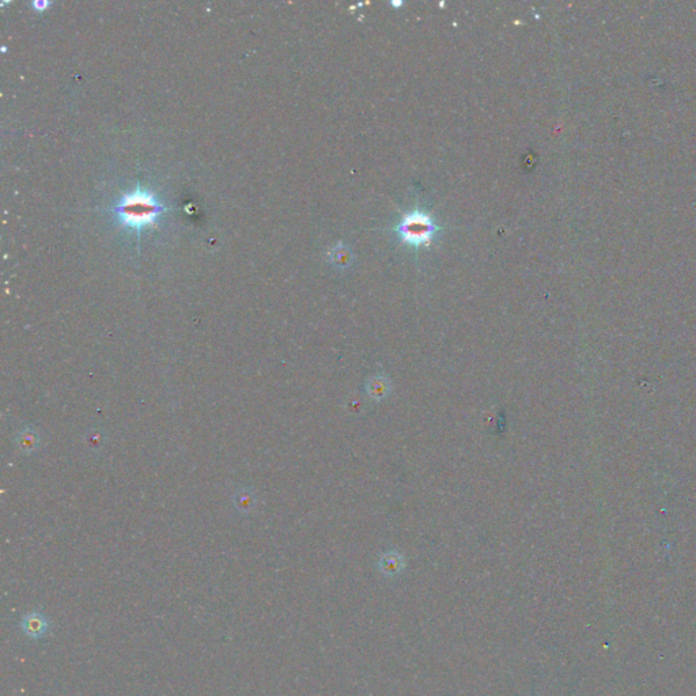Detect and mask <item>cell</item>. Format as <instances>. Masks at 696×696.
Segmentation results:
<instances>
[{"label": "cell", "instance_id": "1", "mask_svg": "<svg viewBox=\"0 0 696 696\" xmlns=\"http://www.w3.org/2000/svg\"><path fill=\"white\" fill-rule=\"evenodd\" d=\"M166 210L168 208L158 202L151 192L142 188V185H137L134 192L123 195L120 202L113 207V212L118 222L136 230L137 238L143 228L156 226L158 215Z\"/></svg>", "mask_w": 696, "mask_h": 696}, {"label": "cell", "instance_id": "2", "mask_svg": "<svg viewBox=\"0 0 696 696\" xmlns=\"http://www.w3.org/2000/svg\"><path fill=\"white\" fill-rule=\"evenodd\" d=\"M393 231L399 234L403 244L419 247H428L441 228L435 225L432 218L426 212L415 210L411 214L404 215L402 222L393 228Z\"/></svg>", "mask_w": 696, "mask_h": 696}, {"label": "cell", "instance_id": "3", "mask_svg": "<svg viewBox=\"0 0 696 696\" xmlns=\"http://www.w3.org/2000/svg\"><path fill=\"white\" fill-rule=\"evenodd\" d=\"M21 629L22 632L32 638V639H40L46 634L49 629V620L41 612L33 610L26 613L21 620Z\"/></svg>", "mask_w": 696, "mask_h": 696}, {"label": "cell", "instance_id": "4", "mask_svg": "<svg viewBox=\"0 0 696 696\" xmlns=\"http://www.w3.org/2000/svg\"><path fill=\"white\" fill-rule=\"evenodd\" d=\"M390 392H392V383L386 376L377 374L370 377L366 382V393L370 399L376 402L385 400L386 397H389Z\"/></svg>", "mask_w": 696, "mask_h": 696}, {"label": "cell", "instance_id": "5", "mask_svg": "<svg viewBox=\"0 0 696 696\" xmlns=\"http://www.w3.org/2000/svg\"><path fill=\"white\" fill-rule=\"evenodd\" d=\"M403 567H404V558L396 551L386 552L380 561V568L386 575L399 574Z\"/></svg>", "mask_w": 696, "mask_h": 696}, {"label": "cell", "instance_id": "6", "mask_svg": "<svg viewBox=\"0 0 696 696\" xmlns=\"http://www.w3.org/2000/svg\"><path fill=\"white\" fill-rule=\"evenodd\" d=\"M334 263L337 264L339 267H347L353 263V256H351V252L346 247H343V245H339V247L335 249L334 252Z\"/></svg>", "mask_w": 696, "mask_h": 696}, {"label": "cell", "instance_id": "7", "mask_svg": "<svg viewBox=\"0 0 696 696\" xmlns=\"http://www.w3.org/2000/svg\"><path fill=\"white\" fill-rule=\"evenodd\" d=\"M392 4H393V6H397V7H399V6H402V1H397V3H396V1H392Z\"/></svg>", "mask_w": 696, "mask_h": 696}]
</instances>
